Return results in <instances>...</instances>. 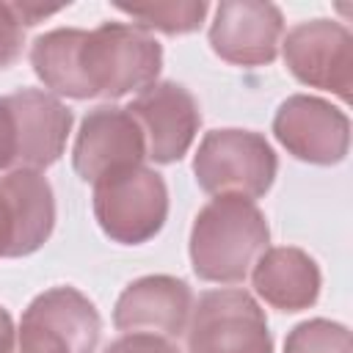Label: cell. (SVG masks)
Here are the masks:
<instances>
[{
	"instance_id": "10",
	"label": "cell",
	"mask_w": 353,
	"mask_h": 353,
	"mask_svg": "<svg viewBox=\"0 0 353 353\" xmlns=\"http://www.w3.org/2000/svg\"><path fill=\"white\" fill-rule=\"evenodd\" d=\"M143 157L146 141L127 108L99 105L80 121L72 149V163L80 179L97 182L121 168L141 165Z\"/></svg>"
},
{
	"instance_id": "7",
	"label": "cell",
	"mask_w": 353,
	"mask_h": 353,
	"mask_svg": "<svg viewBox=\"0 0 353 353\" xmlns=\"http://www.w3.org/2000/svg\"><path fill=\"white\" fill-rule=\"evenodd\" d=\"M287 69L312 88L350 99L353 88V36L334 19L298 22L281 41Z\"/></svg>"
},
{
	"instance_id": "5",
	"label": "cell",
	"mask_w": 353,
	"mask_h": 353,
	"mask_svg": "<svg viewBox=\"0 0 353 353\" xmlns=\"http://www.w3.org/2000/svg\"><path fill=\"white\" fill-rule=\"evenodd\" d=\"M99 331V312L80 290L52 287L28 303L8 353H94Z\"/></svg>"
},
{
	"instance_id": "13",
	"label": "cell",
	"mask_w": 353,
	"mask_h": 353,
	"mask_svg": "<svg viewBox=\"0 0 353 353\" xmlns=\"http://www.w3.org/2000/svg\"><path fill=\"white\" fill-rule=\"evenodd\" d=\"M14 135H17V168H47L66 146L72 130V110L47 91L19 88L6 97Z\"/></svg>"
},
{
	"instance_id": "16",
	"label": "cell",
	"mask_w": 353,
	"mask_h": 353,
	"mask_svg": "<svg viewBox=\"0 0 353 353\" xmlns=\"http://www.w3.org/2000/svg\"><path fill=\"white\" fill-rule=\"evenodd\" d=\"M85 33L88 30H80V28H58L33 41L30 66L50 91L72 99H91V91L83 77V63H80Z\"/></svg>"
},
{
	"instance_id": "4",
	"label": "cell",
	"mask_w": 353,
	"mask_h": 353,
	"mask_svg": "<svg viewBox=\"0 0 353 353\" xmlns=\"http://www.w3.org/2000/svg\"><path fill=\"white\" fill-rule=\"evenodd\" d=\"M94 215L99 229L121 245L152 240L168 215V190L146 165L121 168L94 182Z\"/></svg>"
},
{
	"instance_id": "22",
	"label": "cell",
	"mask_w": 353,
	"mask_h": 353,
	"mask_svg": "<svg viewBox=\"0 0 353 353\" xmlns=\"http://www.w3.org/2000/svg\"><path fill=\"white\" fill-rule=\"evenodd\" d=\"M11 254V221H8V210H6V199L0 193V256Z\"/></svg>"
},
{
	"instance_id": "15",
	"label": "cell",
	"mask_w": 353,
	"mask_h": 353,
	"mask_svg": "<svg viewBox=\"0 0 353 353\" xmlns=\"http://www.w3.org/2000/svg\"><path fill=\"white\" fill-rule=\"evenodd\" d=\"M254 290L279 312H303L320 295L317 262L292 245L265 248L254 262Z\"/></svg>"
},
{
	"instance_id": "2",
	"label": "cell",
	"mask_w": 353,
	"mask_h": 353,
	"mask_svg": "<svg viewBox=\"0 0 353 353\" xmlns=\"http://www.w3.org/2000/svg\"><path fill=\"white\" fill-rule=\"evenodd\" d=\"M80 63L91 97L119 99L157 83L163 47L135 25L102 22L85 33Z\"/></svg>"
},
{
	"instance_id": "19",
	"label": "cell",
	"mask_w": 353,
	"mask_h": 353,
	"mask_svg": "<svg viewBox=\"0 0 353 353\" xmlns=\"http://www.w3.org/2000/svg\"><path fill=\"white\" fill-rule=\"evenodd\" d=\"M25 28L11 3H0V69L11 66L22 55Z\"/></svg>"
},
{
	"instance_id": "20",
	"label": "cell",
	"mask_w": 353,
	"mask_h": 353,
	"mask_svg": "<svg viewBox=\"0 0 353 353\" xmlns=\"http://www.w3.org/2000/svg\"><path fill=\"white\" fill-rule=\"evenodd\" d=\"M105 353H179L165 336L157 334H124L113 339Z\"/></svg>"
},
{
	"instance_id": "3",
	"label": "cell",
	"mask_w": 353,
	"mask_h": 353,
	"mask_svg": "<svg viewBox=\"0 0 353 353\" xmlns=\"http://www.w3.org/2000/svg\"><path fill=\"white\" fill-rule=\"evenodd\" d=\"M279 171L276 152L265 135L251 130H210L193 157V174L210 196L259 199Z\"/></svg>"
},
{
	"instance_id": "21",
	"label": "cell",
	"mask_w": 353,
	"mask_h": 353,
	"mask_svg": "<svg viewBox=\"0 0 353 353\" xmlns=\"http://www.w3.org/2000/svg\"><path fill=\"white\" fill-rule=\"evenodd\" d=\"M17 168V135L6 97H0V171Z\"/></svg>"
},
{
	"instance_id": "14",
	"label": "cell",
	"mask_w": 353,
	"mask_h": 353,
	"mask_svg": "<svg viewBox=\"0 0 353 353\" xmlns=\"http://www.w3.org/2000/svg\"><path fill=\"white\" fill-rule=\"evenodd\" d=\"M0 193L6 199L11 221V254L25 256L47 243L55 226V199L52 188L41 171L14 168L0 179Z\"/></svg>"
},
{
	"instance_id": "8",
	"label": "cell",
	"mask_w": 353,
	"mask_h": 353,
	"mask_svg": "<svg viewBox=\"0 0 353 353\" xmlns=\"http://www.w3.org/2000/svg\"><path fill=\"white\" fill-rule=\"evenodd\" d=\"M273 135L292 157L314 165H334L347 154L350 121L320 97L292 94L273 116Z\"/></svg>"
},
{
	"instance_id": "1",
	"label": "cell",
	"mask_w": 353,
	"mask_h": 353,
	"mask_svg": "<svg viewBox=\"0 0 353 353\" xmlns=\"http://www.w3.org/2000/svg\"><path fill=\"white\" fill-rule=\"evenodd\" d=\"M270 229L262 210L243 196H215L190 229V262L199 279L237 284L268 248Z\"/></svg>"
},
{
	"instance_id": "11",
	"label": "cell",
	"mask_w": 353,
	"mask_h": 353,
	"mask_svg": "<svg viewBox=\"0 0 353 353\" xmlns=\"http://www.w3.org/2000/svg\"><path fill=\"white\" fill-rule=\"evenodd\" d=\"M284 36L281 11L273 3L226 0L215 8L210 47L218 58L237 66H262L276 61Z\"/></svg>"
},
{
	"instance_id": "12",
	"label": "cell",
	"mask_w": 353,
	"mask_h": 353,
	"mask_svg": "<svg viewBox=\"0 0 353 353\" xmlns=\"http://www.w3.org/2000/svg\"><path fill=\"white\" fill-rule=\"evenodd\" d=\"M193 312L188 281L174 276H143L124 287L113 309V325L124 334L179 336Z\"/></svg>"
},
{
	"instance_id": "6",
	"label": "cell",
	"mask_w": 353,
	"mask_h": 353,
	"mask_svg": "<svg viewBox=\"0 0 353 353\" xmlns=\"http://www.w3.org/2000/svg\"><path fill=\"white\" fill-rule=\"evenodd\" d=\"M188 353H273L265 312L245 290H210L188 320Z\"/></svg>"
},
{
	"instance_id": "18",
	"label": "cell",
	"mask_w": 353,
	"mask_h": 353,
	"mask_svg": "<svg viewBox=\"0 0 353 353\" xmlns=\"http://www.w3.org/2000/svg\"><path fill=\"white\" fill-rule=\"evenodd\" d=\"M284 353H353V342L342 323L314 317L287 334Z\"/></svg>"
},
{
	"instance_id": "23",
	"label": "cell",
	"mask_w": 353,
	"mask_h": 353,
	"mask_svg": "<svg viewBox=\"0 0 353 353\" xmlns=\"http://www.w3.org/2000/svg\"><path fill=\"white\" fill-rule=\"evenodd\" d=\"M14 336H17V331H14L11 314H8V312L0 306V353H8V350H11Z\"/></svg>"
},
{
	"instance_id": "9",
	"label": "cell",
	"mask_w": 353,
	"mask_h": 353,
	"mask_svg": "<svg viewBox=\"0 0 353 353\" xmlns=\"http://www.w3.org/2000/svg\"><path fill=\"white\" fill-rule=\"evenodd\" d=\"M130 116L138 121L143 141H146V157L154 163H174L179 160L201 124L199 102L193 94L171 80L146 85L130 105Z\"/></svg>"
},
{
	"instance_id": "17",
	"label": "cell",
	"mask_w": 353,
	"mask_h": 353,
	"mask_svg": "<svg viewBox=\"0 0 353 353\" xmlns=\"http://www.w3.org/2000/svg\"><path fill=\"white\" fill-rule=\"evenodd\" d=\"M121 14L135 19L141 30H160L168 36L199 30L210 6L204 0H185V3H154V6H116Z\"/></svg>"
}]
</instances>
